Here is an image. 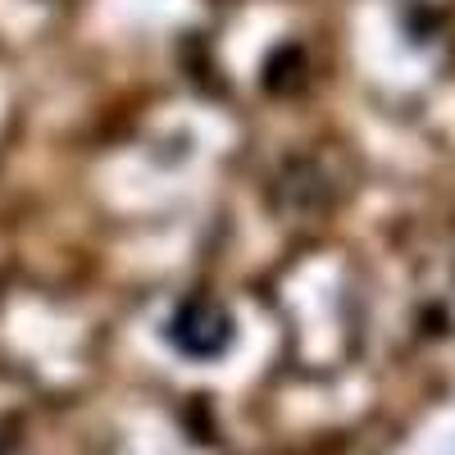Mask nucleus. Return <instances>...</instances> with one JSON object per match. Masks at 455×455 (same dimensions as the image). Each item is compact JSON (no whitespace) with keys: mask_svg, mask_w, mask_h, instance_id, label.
Instances as JSON below:
<instances>
[{"mask_svg":"<svg viewBox=\"0 0 455 455\" xmlns=\"http://www.w3.org/2000/svg\"><path fill=\"white\" fill-rule=\"evenodd\" d=\"M169 341L192 360H214L233 347V315H228L219 296L196 291V296L178 300V310L169 319Z\"/></svg>","mask_w":455,"mask_h":455,"instance_id":"nucleus-1","label":"nucleus"}]
</instances>
